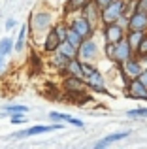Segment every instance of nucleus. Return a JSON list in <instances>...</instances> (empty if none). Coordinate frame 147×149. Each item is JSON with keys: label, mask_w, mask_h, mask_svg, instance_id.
<instances>
[{"label": "nucleus", "mask_w": 147, "mask_h": 149, "mask_svg": "<svg viewBox=\"0 0 147 149\" xmlns=\"http://www.w3.org/2000/svg\"><path fill=\"white\" fill-rule=\"evenodd\" d=\"M145 36V32H141V30H128V34H126V42H128V45L132 47V51H136V47L140 45L141 38Z\"/></svg>", "instance_id": "obj_17"}, {"label": "nucleus", "mask_w": 147, "mask_h": 149, "mask_svg": "<svg viewBox=\"0 0 147 149\" xmlns=\"http://www.w3.org/2000/svg\"><path fill=\"white\" fill-rule=\"evenodd\" d=\"M59 45H60V40H59V36H57L55 29H51V30H49V34L45 36L44 49L47 51V53H55V51L59 49Z\"/></svg>", "instance_id": "obj_14"}, {"label": "nucleus", "mask_w": 147, "mask_h": 149, "mask_svg": "<svg viewBox=\"0 0 147 149\" xmlns=\"http://www.w3.org/2000/svg\"><path fill=\"white\" fill-rule=\"evenodd\" d=\"M66 70L70 76H76V77H83V68H81V61L77 57H74L68 61V64H66Z\"/></svg>", "instance_id": "obj_15"}, {"label": "nucleus", "mask_w": 147, "mask_h": 149, "mask_svg": "<svg viewBox=\"0 0 147 149\" xmlns=\"http://www.w3.org/2000/svg\"><path fill=\"white\" fill-rule=\"evenodd\" d=\"M51 25V15L47 11H40V13L34 15L32 19V30H44V29H49Z\"/></svg>", "instance_id": "obj_11"}, {"label": "nucleus", "mask_w": 147, "mask_h": 149, "mask_svg": "<svg viewBox=\"0 0 147 149\" xmlns=\"http://www.w3.org/2000/svg\"><path fill=\"white\" fill-rule=\"evenodd\" d=\"M81 68H83V77H85L83 83L87 85L89 89H92V91L104 93V95H106L107 91H106V87H104V77H102V74H100L94 66L83 64V62H81Z\"/></svg>", "instance_id": "obj_1"}, {"label": "nucleus", "mask_w": 147, "mask_h": 149, "mask_svg": "<svg viewBox=\"0 0 147 149\" xmlns=\"http://www.w3.org/2000/svg\"><path fill=\"white\" fill-rule=\"evenodd\" d=\"M104 38L107 44H119L125 38V29L119 25V21L107 23V25H104Z\"/></svg>", "instance_id": "obj_3"}, {"label": "nucleus", "mask_w": 147, "mask_h": 149, "mask_svg": "<svg viewBox=\"0 0 147 149\" xmlns=\"http://www.w3.org/2000/svg\"><path fill=\"white\" fill-rule=\"evenodd\" d=\"M4 111H6V115H17V113H26L28 108L26 106H6Z\"/></svg>", "instance_id": "obj_23"}, {"label": "nucleus", "mask_w": 147, "mask_h": 149, "mask_svg": "<svg viewBox=\"0 0 147 149\" xmlns=\"http://www.w3.org/2000/svg\"><path fill=\"white\" fill-rule=\"evenodd\" d=\"M77 55H79V58H83V61H92V58H96V55H98V47H96V44L92 40H87V38H85L83 44L77 47Z\"/></svg>", "instance_id": "obj_9"}, {"label": "nucleus", "mask_w": 147, "mask_h": 149, "mask_svg": "<svg viewBox=\"0 0 147 149\" xmlns=\"http://www.w3.org/2000/svg\"><path fill=\"white\" fill-rule=\"evenodd\" d=\"M113 51H115V44H107L106 45V55L110 58H113Z\"/></svg>", "instance_id": "obj_32"}, {"label": "nucleus", "mask_w": 147, "mask_h": 149, "mask_svg": "<svg viewBox=\"0 0 147 149\" xmlns=\"http://www.w3.org/2000/svg\"><path fill=\"white\" fill-rule=\"evenodd\" d=\"M60 128H64L62 125L55 123V125H36V127H30V128H25V130H19L15 132V138H28V136H38L42 134V132H49V130H60Z\"/></svg>", "instance_id": "obj_4"}, {"label": "nucleus", "mask_w": 147, "mask_h": 149, "mask_svg": "<svg viewBox=\"0 0 147 149\" xmlns=\"http://www.w3.org/2000/svg\"><path fill=\"white\" fill-rule=\"evenodd\" d=\"M138 79H140L141 83H144L145 87H147V70H141V74H140V76H138Z\"/></svg>", "instance_id": "obj_34"}, {"label": "nucleus", "mask_w": 147, "mask_h": 149, "mask_svg": "<svg viewBox=\"0 0 147 149\" xmlns=\"http://www.w3.org/2000/svg\"><path fill=\"white\" fill-rule=\"evenodd\" d=\"M66 123H70L74 125V127H83V121H79V119H76V117H72V115H66Z\"/></svg>", "instance_id": "obj_29"}, {"label": "nucleus", "mask_w": 147, "mask_h": 149, "mask_svg": "<svg viewBox=\"0 0 147 149\" xmlns=\"http://www.w3.org/2000/svg\"><path fill=\"white\" fill-rule=\"evenodd\" d=\"M81 11H83V17L87 19L91 25H94V23H98V21H100V8L96 6L94 2H89Z\"/></svg>", "instance_id": "obj_12"}, {"label": "nucleus", "mask_w": 147, "mask_h": 149, "mask_svg": "<svg viewBox=\"0 0 147 149\" xmlns=\"http://www.w3.org/2000/svg\"><path fill=\"white\" fill-rule=\"evenodd\" d=\"M83 40H85V38L81 36V34L77 32V30H74L72 26H70V29H68V34H66V42H68V44H72L74 47L77 49V47H79L81 44H83Z\"/></svg>", "instance_id": "obj_18"}, {"label": "nucleus", "mask_w": 147, "mask_h": 149, "mask_svg": "<svg viewBox=\"0 0 147 149\" xmlns=\"http://www.w3.org/2000/svg\"><path fill=\"white\" fill-rule=\"evenodd\" d=\"M136 10L138 11H145V13H147V0H138Z\"/></svg>", "instance_id": "obj_31"}, {"label": "nucleus", "mask_w": 147, "mask_h": 149, "mask_svg": "<svg viewBox=\"0 0 147 149\" xmlns=\"http://www.w3.org/2000/svg\"><path fill=\"white\" fill-rule=\"evenodd\" d=\"M126 29L128 30H141V32H147V13L145 11H138L136 10L128 17Z\"/></svg>", "instance_id": "obj_6"}, {"label": "nucleus", "mask_w": 147, "mask_h": 149, "mask_svg": "<svg viewBox=\"0 0 147 149\" xmlns=\"http://www.w3.org/2000/svg\"><path fill=\"white\" fill-rule=\"evenodd\" d=\"M64 87H66L68 93H83V81H81V77L70 76L64 81Z\"/></svg>", "instance_id": "obj_16"}, {"label": "nucleus", "mask_w": 147, "mask_h": 149, "mask_svg": "<svg viewBox=\"0 0 147 149\" xmlns=\"http://www.w3.org/2000/svg\"><path fill=\"white\" fill-rule=\"evenodd\" d=\"M25 42H26V25H23L21 32H19V38H17V44H15V51L25 49Z\"/></svg>", "instance_id": "obj_21"}, {"label": "nucleus", "mask_w": 147, "mask_h": 149, "mask_svg": "<svg viewBox=\"0 0 147 149\" xmlns=\"http://www.w3.org/2000/svg\"><path fill=\"white\" fill-rule=\"evenodd\" d=\"M72 29L74 30H77V32L81 34L83 38H89L92 34V25L87 21L85 17H77V19H74L72 21Z\"/></svg>", "instance_id": "obj_10"}, {"label": "nucleus", "mask_w": 147, "mask_h": 149, "mask_svg": "<svg viewBox=\"0 0 147 149\" xmlns=\"http://www.w3.org/2000/svg\"><path fill=\"white\" fill-rule=\"evenodd\" d=\"M57 51H59V53H62L64 57H68V58L77 57V49L74 47L72 44H68L66 40H64V42H60V45H59V49H57Z\"/></svg>", "instance_id": "obj_19"}, {"label": "nucleus", "mask_w": 147, "mask_h": 149, "mask_svg": "<svg viewBox=\"0 0 147 149\" xmlns=\"http://www.w3.org/2000/svg\"><path fill=\"white\" fill-rule=\"evenodd\" d=\"M126 115H128V117H134V119H138V117H141V119H145V117H147V108H140V109H130V111H126Z\"/></svg>", "instance_id": "obj_26"}, {"label": "nucleus", "mask_w": 147, "mask_h": 149, "mask_svg": "<svg viewBox=\"0 0 147 149\" xmlns=\"http://www.w3.org/2000/svg\"><path fill=\"white\" fill-rule=\"evenodd\" d=\"M130 98H140V100H147V87L141 83L138 77H132L128 81V87H126Z\"/></svg>", "instance_id": "obj_8"}, {"label": "nucleus", "mask_w": 147, "mask_h": 149, "mask_svg": "<svg viewBox=\"0 0 147 149\" xmlns=\"http://www.w3.org/2000/svg\"><path fill=\"white\" fill-rule=\"evenodd\" d=\"M49 117H51L53 121H66V113H57V111H51V113H49Z\"/></svg>", "instance_id": "obj_30"}, {"label": "nucleus", "mask_w": 147, "mask_h": 149, "mask_svg": "<svg viewBox=\"0 0 147 149\" xmlns=\"http://www.w3.org/2000/svg\"><path fill=\"white\" fill-rule=\"evenodd\" d=\"M10 117H11V123H13V125L25 123V113H17V115H10Z\"/></svg>", "instance_id": "obj_28"}, {"label": "nucleus", "mask_w": 147, "mask_h": 149, "mask_svg": "<svg viewBox=\"0 0 147 149\" xmlns=\"http://www.w3.org/2000/svg\"><path fill=\"white\" fill-rule=\"evenodd\" d=\"M4 68V55H0V70Z\"/></svg>", "instance_id": "obj_36"}, {"label": "nucleus", "mask_w": 147, "mask_h": 149, "mask_svg": "<svg viewBox=\"0 0 147 149\" xmlns=\"http://www.w3.org/2000/svg\"><path fill=\"white\" fill-rule=\"evenodd\" d=\"M68 61H70L68 57H64L62 53H59V51H57L55 58H53V64H55V66H59L60 70H64V68H66V64H68Z\"/></svg>", "instance_id": "obj_24"}, {"label": "nucleus", "mask_w": 147, "mask_h": 149, "mask_svg": "<svg viewBox=\"0 0 147 149\" xmlns=\"http://www.w3.org/2000/svg\"><path fill=\"white\" fill-rule=\"evenodd\" d=\"M128 134H130L128 130H125V132H113V134H110V136H106V138H102L100 142H96V143H94V149L107 147L110 143H113V142H119V140H125Z\"/></svg>", "instance_id": "obj_13"}, {"label": "nucleus", "mask_w": 147, "mask_h": 149, "mask_svg": "<svg viewBox=\"0 0 147 149\" xmlns=\"http://www.w3.org/2000/svg\"><path fill=\"white\" fill-rule=\"evenodd\" d=\"M134 53H136L138 57H141V58H144V57H147V34H145L144 38H141L140 45L136 47V51H134Z\"/></svg>", "instance_id": "obj_25"}, {"label": "nucleus", "mask_w": 147, "mask_h": 149, "mask_svg": "<svg viewBox=\"0 0 147 149\" xmlns=\"http://www.w3.org/2000/svg\"><path fill=\"white\" fill-rule=\"evenodd\" d=\"M125 6H126L125 0H111L104 10H100V21H102L104 25L119 21V17L125 13Z\"/></svg>", "instance_id": "obj_2"}, {"label": "nucleus", "mask_w": 147, "mask_h": 149, "mask_svg": "<svg viewBox=\"0 0 147 149\" xmlns=\"http://www.w3.org/2000/svg\"><path fill=\"white\" fill-rule=\"evenodd\" d=\"M110 2H111V0H94V4H96V6L100 8V10H104V8H106V6H107Z\"/></svg>", "instance_id": "obj_33"}, {"label": "nucleus", "mask_w": 147, "mask_h": 149, "mask_svg": "<svg viewBox=\"0 0 147 149\" xmlns=\"http://www.w3.org/2000/svg\"><path fill=\"white\" fill-rule=\"evenodd\" d=\"M91 0H68L66 4V13H72V11H77V10H83Z\"/></svg>", "instance_id": "obj_20"}, {"label": "nucleus", "mask_w": 147, "mask_h": 149, "mask_svg": "<svg viewBox=\"0 0 147 149\" xmlns=\"http://www.w3.org/2000/svg\"><path fill=\"white\" fill-rule=\"evenodd\" d=\"M15 23H17L15 19H8V21H6V29H8V30H10V29H13V26H15Z\"/></svg>", "instance_id": "obj_35"}, {"label": "nucleus", "mask_w": 147, "mask_h": 149, "mask_svg": "<svg viewBox=\"0 0 147 149\" xmlns=\"http://www.w3.org/2000/svg\"><path fill=\"white\" fill-rule=\"evenodd\" d=\"M128 58H132V47L126 42V36L123 38L119 44H115V51H113V61L117 64H125Z\"/></svg>", "instance_id": "obj_5"}, {"label": "nucleus", "mask_w": 147, "mask_h": 149, "mask_svg": "<svg viewBox=\"0 0 147 149\" xmlns=\"http://www.w3.org/2000/svg\"><path fill=\"white\" fill-rule=\"evenodd\" d=\"M11 51H13V44H11L10 38H4V40H0V55H10Z\"/></svg>", "instance_id": "obj_22"}, {"label": "nucleus", "mask_w": 147, "mask_h": 149, "mask_svg": "<svg viewBox=\"0 0 147 149\" xmlns=\"http://www.w3.org/2000/svg\"><path fill=\"white\" fill-rule=\"evenodd\" d=\"M141 64H140V61H134V58H128V61L125 62V64H121V74H123V77L126 79V83H128L132 77H138L141 74Z\"/></svg>", "instance_id": "obj_7"}, {"label": "nucleus", "mask_w": 147, "mask_h": 149, "mask_svg": "<svg viewBox=\"0 0 147 149\" xmlns=\"http://www.w3.org/2000/svg\"><path fill=\"white\" fill-rule=\"evenodd\" d=\"M55 32H57V36H59V40L64 42V40H66V34H68V26L66 25H57Z\"/></svg>", "instance_id": "obj_27"}]
</instances>
